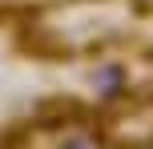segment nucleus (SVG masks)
I'll use <instances>...</instances> for the list:
<instances>
[{
    "label": "nucleus",
    "mask_w": 153,
    "mask_h": 149,
    "mask_svg": "<svg viewBox=\"0 0 153 149\" xmlns=\"http://www.w3.org/2000/svg\"><path fill=\"white\" fill-rule=\"evenodd\" d=\"M65 149H97V145H93L89 137H76V141H69V145H65Z\"/></svg>",
    "instance_id": "1"
}]
</instances>
